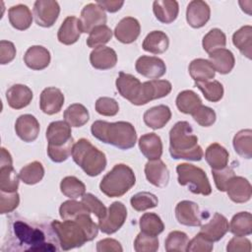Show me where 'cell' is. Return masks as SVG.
I'll use <instances>...</instances> for the list:
<instances>
[{"label":"cell","instance_id":"5b68a950","mask_svg":"<svg viewBox=\"0 0 252 252\" xmlns=\"http://www.w3.org/2000/svg\"><path fill=\"white\" fill-rule=\"evenodd\" d=\"M136 183L133 169L124 163L115 164L99 183L100 191L109 198L121 197L126 194Z\"/></svg>","mask_w":252,"mask_h":252},{"label":"cell","instance_id":"74e56055","mask_svg":"<svg viewBox=\"0 0 252 252\" xmlns=\"http://www.w3.org/2000/svg\"><path fill=\"white\" fill-rule=\"evenodd\" d=\"M230 232L235 236H247L252 233V215L249 212L235 214L229 224Z\"/></svg>","mask_w":252,"mask_h":252},{"label":"cell","instance_id":"9a60e30c","mask_svg":"<svg viewBox=\"0 0 252 252\" xmlns=\"http://www.w3.org/2000/svg\"><path fill=\"white\" fill-rule=\"evenodd\" d=\"M64 99V94L58 88L47 87L40 94L39 107L43 113L53 115L61 110Z\"/></svg>","mask_w":252,"mask_h":252},{"label":"cell","instance_id":"83f0119b","mask_svg":"<svg viewBox=\"0 0 252 252\" xmlns=\"http://www.w3.org/2000/svg\"><path fill=\"white\" fill-rule=\"evenodd\" d=\"M139 149L149 160L158 159L162 155V142L156 133H147L139 139Z\"/></svg>","mask_w":252,"mask_h":252},{"label":"cell","instance_id":"be15d7a7","mask_svg":"<svg viewBox=\"0 0 252 252\" xmlns=\"http://www.w3.org/2000/svg\"><path fill=\"white\" fill-rule=\"evenodd\" d=\"M96 4L99 5L103 10L109 13H115L121 9L124 5V1H117V0H98Z\"/></svg>","mask_w":252,"mask_h":252},{"label":"cell","instance_id":"ba28073f","mask_svg":"<svg viewBox=\"0 0 252 252\" xmlns=\"http://www.w3.org/2000/svg\"><path fill=\"white\" fill-rule=\"evenodd\" d=\"M171 83L167 80H150L141 84V89L137 98L132 104L144 105L154 99H158L169 94Z\"/></svg>","mask_w":252,"mask_h":252},{"label":"cell","instance_id":"816d5d0a","mask_svg":"<svg viewBox=\"0 0 252 252\" xmlns=\"http://www.w3.org/2000/svg\"><path fill=\"white\" fill-rule=\"evenodd\" d=\"M81 202L86 206V208L89 210L91 214H94L98 220H101L105 217L107 213L106 207L103 205V203L94 195L92 193H85L82 196Z\"/></svg>","mask_w":252,"mask_h":252},{"label":"cell","instance_id":"8fae6325","mask_svg":"<svg viewBox=\"0 0 252 252\" xmlns=\"http://www.w3.org/2000/svg\"><path fill=\"white\" fill-rule=\"evenodd\" d=\"M106 20V14L99 5L96 3H89L82 9L79 19L81 32L90 33L94 28L105 25Z\"/></svg>","mask_w":252,"mask_h":252},{"label":"cell","instance_id":"836d02e7","mask_svg":"<svg viewBox=\"0 0 252 252\" xmlns=\"http://www.w3.org/2000/svg\"><path fill=\"white\" fill-rule=\"evenodd\" d=\"M189 74L195 82L210 81L215 78L216 71L209 60L197 58L191 61L188 67Z\"/></svg>","mask_w":252,"mask_h":252},{"label":"cell","instance_id":"f35d334b","mask_svg":"<svg viewBox=\"0 0 252 252\" xmlns=\"http://www.w3.org/2000/svg\"><path fill=\"white\" fill-rule=\"evenodd\" d=\"M175 102L179 111L185 114H192L200 105H202L200 96L191 90L180 92L176 96Z\"/></svg>","mask_w":252,"mask_h":252},{"label":"cell","instance_id":"1f68e13d","mask_svg":"<svg viewBox=\"0 0 252 252\" xmlns=\"http://www.w3.org/2000/svg\"><path fill=\"white\" fill-rule=\"evenodd\" d=\"M168 46V36L161 31H153L148 33L142 44L145 51L153 54H161L167 50Z\"/></svg>","mask_w":252,"mask_h":252},{"label":"cell","instance_id":"ac0fdd59","mask_svg":"<svg viewBox=\"0 0 252 252\" xmlns=\"http://www.w3.org/2000/svg\"><path fill=\"white\" fill-rule=\"evenodd\" d=\"M113 32L118 41L129 44L134 42L140 35L141 26L137 19L133 17H125L119 21Z\"/></svg>","mask_w":252,"mask_h":252},{"label":"cell","instance_id":"7bdbcfd3","mask_svg":"<svg viewBox=\"0 0 252 252\" xmlns=\"http://www.w3.org/2000/svg\"><path fill=\"white\" fill-rule=\"evenodd\" d=\"M61 193L70 199H77L86 193V185L75 176H66L60 182Z\"/></svg>","mask_w":252,"mask_h":252},{"label":"cell","instance_id":"ab89813d","mask_svg":"<svg viewBox=\"0 0 252 252\" xmlns=\"http://www.w3.org/2000/svg\"><path fill=\"white\" fill-rule=\"evenodd\" d=\"M19 174L13 164H0V191L16 192L19 187Z\"/></svg>","mask_w":252,"mask_h":252},{"label":"cell","instance_id":"94428289","mask_svg":"<svg viewBox=\"0 0 252 252\" xmlns=\"http://www.w3.org/2000/svg\"><path fill=\"white\" fill-rule=\"evenodd\" d=\"M16 56V47L9 40L0 41V64L5 65L14 60Z\"/></svg>","mask_w":252,"mask_h":252},{"label":"cell","instance_id":"f546056e","mask_svg":"<svg viewBox=\"0 0 252 252\" xmlns=\"http://www.w3.org/2000/svg\"><path fill=\"white\" fill-rule=\"evenodd\" d=\"M153 11L158 21L162 24H170L178 16V2L175 0H156L153 3Z\"/></svg>","mask_w":252,"mask_h":252},{"label":"cell","instance_id":"30bf717a","mask_svg":"<svg viewBox=\"0 0 252 252\" xmlns=\"http://www.w3.org/2000/svg\"><path fill=\"white\" fill-rule=\"evenodd\" d=\"M60 6L57 1L37 0L33 4V17L35 23L42 28L52 27L58 19Z\"/></svg>","mask_w":252,"mask_h":252},{"label":"cell","instance_id":"44dd1931","mask_svg":"<svg viewBox=\"0 0 252 252\" xmlns=\"http://www.w3.org/2000/svg\"><path fill=\"white\" fill-rule=\"evenodd\" d=\"M46 139L49 146H62L74 140L71 126L62 120L51 122L46 130Z\"/></svg>","mask_w":252,"mask_h":252},{"label":"cell","instance_id":"bcb514c9","mask_svg":"<svg viewBox=\"0 0 252 252\" xmlns=\"http://www.w3.org/2000/svg\"><path fill=\"white\" fill-rule=\"evenodd\" d=\"M132 208L137 212H144L149 209L156 208L158 204V197L151 192H139L133 195L130 199Z\"/></svg>","mask_w":252,"mask_h":252},{"label":"cell","instance_id":"7402d4cb","mask_svg":"<svg viewBox=\"0 0 252 252\" xmlns=\"http://www.w3.org/2000/svg\"><path fill=\"white\" fill-rule=\"evenodd\" d=\"M225 192L232 202L238 204L246 203L251 199L252 187L246 178L234 176L228 183Z\"/></svg>","mask_w":252,"mask_h":252},{"label":"cell","instance_id":"9c48e42d","mask_svg":"<svg viewBox=\"0 0 252 252\" xmlns=\"http://www.w3.org/2000/svg\"><path fill=\"white\" fill-rule=\"evenodd\" d=\"M127 218V209L122 202H113L107 209L104 218L98 220V228L105 234H112L119 230Z\"/></svg>","mask_w":252,"mask_h":252},{"label":"cell","instance_id":"6f0895ef","mask_svg":"<svg viewBox=\"0 0 252 252\" xmlns=\"http://www.w3.org/2000/svg\"><path fill=\"white\" fill-rule=\"evenodd\" d=\"M20 204L19 193L0 191V214L5 215L12 213Z\"/></svg>","mask_w":252,"mask_h":252},{"label":"cell","instance_id":"277c9868","mask_svg":"<svg viewBox=\"0 0 252 252\" xmlns=\"http://www.w3.org/2000/svg\"><path fill=\"white\" fill-rule=\"evenodd\" d=\"M72 158L83 171L89 176L99 175L106 167V157L89 140L82 138L77 141L72 150Z\"/></svg>","mask_w":252,"mask_h":252},{"label":"cell","instance_id":"91938a15","mask_svg":"<svg viewBox=\"0 0 252 252\" xmlns=\"http://www.w3.org/2000/svg\"><path fill=\"white\" fill-rule=\"evenodd\" d=\"M251 249L250 240L244 236H234L226 245L227 252H250Z\"/></svg>","mask_w":252,"mask_h":252},{"label":"cell","instance_id":"484cf974","mask_svg":"<svg viewBox=\"0 0 252 252\" xmlns=\"http://www.w3.org/2000/svg\"><path fill=\"white\" fill-rule=\"evenodd\" d=\"M171 118V110L167 105L159 104L157 106H153L145 111L143 115V119L145 124L154 129H161L167 124V122Z\"/></svg>","mask_w":252,"mask_h":252},{"label":"cell","instance_id":"2e32d148","mask_svg":"<svg viewBox=\"0 0 252 252\" xmlns=\"http://www.w3.org/2000/svg\"><path fill=\"white\" fill-rule=\"evenodd\" d=\"M228 230L229 223L227 219L220 213H215L209 222L201 225L199 232L207 239L216 242L220 240Z\"/></svg>","mask_w":252,"mask_h":252},{"label":"cell","instance_id":"11a10c76","mask_svg":"<svg viewBox=\"0 0 252 252\" xmlns=\"http://www.w3.org/2000/svg\"><path fill=\"white\" fill-rule=\"evenodd\" d=\"M193 119L203 127H210L212 126L217 119L216 112L213 108L206 106V105H200L192 114Z\"/></svg>","mask_w":252,"mask_h":252},{"label":"cell","instance_id":"6125c7cd","mask_svg":"<svg viewBox=\"0 0 252 252\" xmlns=\"http://www.w3.org/2000/svg\"><path fill=\"white\" fill-rule=\"evenodd\" d=\"M97 252H122L123 248L119 241L113 238H104L96 243Z\"/></svg>","mask_w":252,"mask_h":252},{"label":"cell","instance_id":"cb8c5ba5","mask_svg":"<svg viewBox=\"0 0 252 252\" xmlns=\"http://www.w3.org/2000/svg\"><path fill=\"white\" fill-rule=\"evenodd\" d=\"M51 60L50 52L41 45H32L28 48L24 55L25 64L32 70L45 69Z\"/></svg>","mask_w":252,"mask_h":252},{"label":"cell","instance_id":"9f6ffc18","mask_svg":"<svg viewBox=\"0 0 252 252\" xmlns=\"http://www.w3.org/2000/svg\"><path fill=\"white\" fill-rule=\"evenodd\" d=\"M95 111L103 116H114L119 111L118 102L108 96H101L96 99L94 104Z\"/></svg>","mask_w":252,"mask_h":252},{"label":"cell","instance_id":"f6af8a7d","mask_svg":"<svg viewBox=\"0 0 252 252\" xmlns=\"http://www.w3.org/2000/svg\"><path fill=\"white\" fill-rule=\"evenodd\" d=\"M202 45L207 53L220 48H224L226 45V36L220 29H212L208 32L202 40Z\"/></svg>","mask_w":252,"mask_h":252},{"label":"cell","instance_id":"7c38bea8","mask_svg":"<svg viewBox=\"0 0 252 252\" xmlns=\"http://www.w3.org/2000/svg\"><path fill=\"white\" fill-rule=\"evenodd\" d=\"M136 71L149 79L158 80L166 72V66L162 59L157 56L143 55L139 57L135 64Z\"/></svg>","mask_w":252,"mask_h":252},{"label":"cell","instance_id":"680465c9","mask_svg":"<svg viewBox=\"0 0 252 252\" xmlns=\"http://www.w3.org/2000/svg\"><path fill=\"white\" fill-rule=\"evenodd\" d=\"M214 248V242L207 239L200 232L189 240L186 251L189 252H211Z\"/></svg>","mask_w":252,"mask_h":252},{"label":"cell","instance_id":"ffe728a7","mask_svg":"<svg viewBox=\"0 0 252 252\" xmlns=\"http://www.w3.org/2000/svg\"><path fill=\"white\" fill-rule=\"evenodd\" d=\"M141 84L142 83L138 78L124 72H120L115 81L116 89L119 94L129 100L131 103H133L137 98L141 89Z\"/></svg>","mask_w":252,"mask_h":252},{"label":"cell","instance_id":"7a4b0ae2","mask_svg":"<svg viewBox=\"0 0 252 252\" xmlns=\"http://www.w3.org/2000/svg\"><path fill=\"white\" fill-rule=\"evenodd\" d=\"M169 154L174 159L199 161L204 156L198 137L187 121H178L169 131Z\"/></svg>","mask_w":252,"mask_h":252},{"label":"cell","instance_id":"d6986e66","mask_svg":"<svg viewBox=\"0 0 252 252\" xmlns=\"http://www.w3.org/2000/svg\"><path fill=\"white\" fill-rule=\"evenodd\" d=\"M147 180L156 187H165L169 181V170L166 164L158 159L149 160L145 165Z\"/></svg>","mask_w":252,"mask_h":252},{"label":"cell","instance_id":"4dcf8cb0","mask_svg":"<svg viewBox=\"0 0 252 252\" xmlns=\"http://www.w3.org/2000/svg\"><path fill=\"white\" fill-rule=\"evenodd\" d=\"M32 16L30 8L24 4L12 6L8 11L9 22L18 31L28 30L32 23Z\"/></svg>","mask_w":252,"mask_h":252},{"label":"cell","instance_id":"52a82bcc","mask_svg":"<svg viewBox=\"0 0 252 252\" xmlns=\"http://www.w3.org/2000/svg\"><path fill=\"white\" fill-rule=\"evenodd\" d=\"M177 180L182 186H186L193 194L208 196L212 193V187L206 172L191 163H179L176 166Z\"/></svg>","mask_w":252,"mask_h":252},{"label":"cell","instance_id":"603a6c76","mask_svg":"<svg viewBox=\"0 0 252 252\" xmlns=\"http://www.w3.org/2000/svg\"><path fill=\"white\" fill-rule=\"evenodd\" d=\"M32 90L22 84L11 86L6 92V99L9 106L13 109H22L28 106L32 99Z\"/></svg>","mask_w":252,"mask_h":252},{"label":"cell","instance_id":"681fc988","mask_svg":"<svg viewBox=\"0 0 252 252\" xmlns=\"http://www.w3.org/2000/svg\"><path fill=\"white\" fill-rule=\"evenodd\" d=\"M82 214H91L82 202L74 199L63 202L59 208V215L62 220H74Z\"/></svg>","mask_w":252,"mask_h":252},{"label":"cell","instance_id":"d590c367","mask_svg":"<svg viewBox=\"0 0 252 252\" xmlns=\"http://www.w3.org/2000/svg\"><path fill=\"white\" fill-rule=\"evenodd\" d=\"M232 43L248 59L252 55V27L243 26L232 35Z\"/></svg>","mask_w":252,"mask_h":252},{"label":"cell","instance_id":"3957f363","mask_svg":"<svg viewBox=\"0 0 252 252\" xmlns=\"http://www.w3.org/2000/svg\"><path fill=\"white\" fill-rule=\"evenodd\" d=\"M92 135L98 141L112 145L120 150H129L137 142L135 127L126 121H94L91 126Z\"/></svg>","mask_w":252,"mask_h":252},{"label":"cell","instance_id":"4316f807","mask_svg":"<svg viewBox=\"0 0 252 252\" xmlns=\"http://www.w3.org/2000/svg\"><path fill=\"white\" fill-rule=\"evenodd\" d=\"M209 61L216 72L225 75L231 72L235 65L233 53L226 48H220L209 53Z\"/></svg>","mask_w":252,"mask_h":252},{"label":"cell","instance_id":"f1b7e54d","mask_svg":"<svg viewBox=\"0 0 252 252\" xmlns=\"http://www.w3.org/2000/svg\"><path fill=\"white\" fill-rule=\"evenodd\" d=\"M82 32L80 29V23L79 19L75 16H69L67 17L62 25L60 26L58 32H57V38L59 42L65 44V45H71L80 38Z\"/></svg>","mask_w":252,"mask_h":252},{"label":"cell","instance_id":"5bb4252c","mask_svg":"<svg viewBox=\"0 0 252 252\" xmlns=\"http://www.w3.org/2000/svg\"><path fill=\"white\" fill-rule=\"evenodd\" d=\"M211 17L210 6L202 0H193L189 2L186 9V21L194 29L204 27Z\"/></svg>","mask_w":252,"mask_h":252},{"label":"cell","instance_id":"4fadbf2b","mask_svg":"<svg viewBox=\"0 0 252 252\" xmlns=\"http://www.w3.org/2000/svg\"><path fill=\"white\" fill-rule=\"evenodd\" d=\"M175 218L180 224L186 226H199L202 223L199 206L188 200H183L176 205Z\"/></svg>","mask_w":252,"mask_h":252},{"label":"cell","instance_id":"d6a6232c","mask_svg":"<svg viewBox=\"0 0 252 252\" xmlns=\"http://www.w3.org/2000/svg\"><path fill=\"white\" fill-rule=\"evenodd\" d=\"M205 158L212 169H220L227 165L229 154L219 143H213L206 149Z\"/></svg>","mask_w":252,"mask_h":252},{"label":"cell","instance_id":"7dc6e473","mask_svg":"<svg viewBox=\"0 0 252 252\" xmlns=\"http://www.w3.org/2000/svg\"><path fill=\"white\" fill-rule=\"evenodd\" d=\"M189 238L183 231L173 230L168 233L165 241L164 248L167 252H185Z\"/></svg>","mask_w":252,"mask_h":252},{"label":"cell","instance_id":"8992f818","mask_svg":"<svg viewBox=\"0 0 252 252\" xmlns=\"http://www.w3.org/2000/svg\"><path fill=\"white\" fill-rule=\"evenodd\" d=\"M12 236L17 244L28 251H56L57 248L45 240V234L37 227H33L23 220H15L12 225Z\"/></svg>","mask_w":252,"mask_h":252},{"label":"cell","instance_id":"8d00e7d4","mask_svg":"<svg viewBox=\"0 0 252 252\" xmlns=\"http://www.w3.org/2000/svg\"><path fill=\"white\" fill-rule=\"evenodd\" d=\"M232 145L238 156L250 159L252 158V130L243 129L238 131L233 137Z\"/></svg>","mask_w":252,"mask_h":252},{"label":"cell","instance_id":"e575fe53","mask_svg":"<svg viewBox=\"0 0 252 252\" xmlns=\"http://www.w3.org/2000/svg\"><path fill=\"white\" fill-rule=\"evenodd\" d=\"M64 121L71 127H82L90 119V114L85 105L81 103L70 104L63 113Z\"/></svg>","mask_w":252,"mask_h":252},{"label":"cell","instance_id":"60d3db41","mask_svg":"<svg viewBox=\"0 0 252 252\" xmlns=\"http://www.w3.org/2000/svg\"><path fill=\"white\" fill-rule=\"evenodd\" d=\"M44 176V167L41 162L34 160L25 165L19 172L20 179L28 185H33L41 181Z\"/></svg>","mask_w":252,"mask_h":252},{"label":"cell","instance_id":"f907efd6","mask_svg":"<svg viewBox=\"0 0 252 252\" xmlns=\"http://www.w3.org/2000/svg\"><path fill=\"white\" fill-rule=\"evenodd\" d=\"M159 243L157 236L140 232L135 241L134 249L136 252H156L158 249Z\"/></svg>","mask_w":252,"mask_h":252},{"label":"cell","instance_id":"c3c4849f","mask_svg":"<svg viewBox=\"0 0 252 252\" xmlns=\"http://www.w3.org/2000/svg\"><path fill=\"white\" fill-rule=\"evenodd\" d=\"M112 37V31L106 25L98 26L94 28L89 34L87 38V45L91 48H96L99 46H104Z\"/></svg>","mask_w":252,"mask_h":252},{"label":"cell","instance_id":"db71d44e","mask_svg":"<svg viewBox=\"0 0 252 252\" xmlns=\"http://www.w3.org/2000/svg\"><path fill=\"white\" fill-rule=\"evenodd\" d=\"M212 175L219 191L225 192L228 183L235 176L234 170L230 166H225L220 169H212Z\"/></svg>","mask_w":252,"mask_h":252},{"label":"cell","instance_id":"ee69618b","mask_svg":"<svg viewBox=\"0 0 252 252\" xmlns=\"http://www.w3.org/2000/svg\"><path fill=\"white\" fill-rule=\"evenodd\" d=\"M195 85L202 92L204 97L211 102H218L223 96V87L219 81L195 82Z\"/></svg>","mask_w":252,"mask_h":252},{"label":"cell","instance_id":"e0dca14e","mask_svg":"<svg viewBox=\"0 0 252 252\" xmlns=\"http://www.w3.org/2000/svg\"><path fill=\"white\" fill-rule=\"evenodd\" d=\"M39 122L32 114H23L19 116L16 120V134L24 142L31 143L36 140L39 134Z\"/></svg>","mask_w":252,"mask_h":252},{"label":"cell","instance_id":"d4e9b609","mask_svg":"<svg viewBox=\"0 0 252 252\" xmlns=\"http://www.w3.org/2000/svg\"><path fill=\"white\" fill-rule=\"evenodd\" d=\"M91 65L97 70H108L117 63V54L114 49L108 46L94 48L90 54Z\"/></svg>","mask_w":252,"mask_h":252},{"label":"cell","instance_id":"b9f144b4","mask_svg":"<svg viewBox=\"0 0 252 252\" xmlns=\"http://www.w3.org/2000/svg\"><path fill=\"white\" fill-rule=\"evenodd\" d=\"M141 231L150 235L158 236L164 229L161 219L155 213H145L139 220Z\"/></svg>","mask_w":252,"mask_h":252},{"label":"cell","instance_id":"6da1fadb","mask_svg":"<svg viewBox=\"0 0 252 252\" xmlns=\"http://www.w3.org/2000/svg\"><path fill=\"white\" fill-rule=\"evenodd\" d=\"M51 228L64 251L81 247L86 242L92 241L97 236L99 229L90 214H82L74 220H52Z\"/></svg>","mask_w":252,"mask_h":252},{"label":"cell","instance_id":"f5cc1de1","mask_svg":"<svg viewBox=\"0 0 252 252\" xmlns=\"http://www.w3.org/2000/svg\"><path fill=\"white\" fill-rule=\"evenodd\" d=\"M74 144H75L74 140H72L62 146L47 145V155L52 161L63 162L72 155V150H73Z\"/></svg>","mask_w":252,"mask_h":252}]
</instances>
